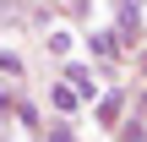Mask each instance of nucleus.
<instances>
[{"label":"nucleus","mask_w":147,"mask_h":142,"mask_svg":"<svg viewBox=\"0 0 147 142\" xmlns=\"http://www.w3.org/2000/svg\"><path fill=\"white\" fill-rule=\"evenodd\" d=\"M11 109H16V93H11V88H5V82H0V120H5V115H11Z\"/></svg>","instance_id":"8"},{"label":"nucleus","mask_w":147,"mask_h":142,"mask_svg":"<svg viewBox=\"0 0 147 142\" xmlns=\"http://www.w3.org/2000/svg\"><path fill=\"white\" fill-rule=\"evenodd\" d=\"M0 71H5V77H22V60H16L11 49H0Z\"/></svg>","instance_id":"7"},{"label":"nucleus","mask_w":147,"mask_h":142,"mask_svg":"<svg viewBox=\"0 0 147 142\" xmlns=\"http://www.w3.org/2000/svg\"><path fill=\"white\" fill-rule=\"evenodd\" d=\"M65 88H71L82 104H93V99H98V82H93V71H87V66H65Z\"/></svg>","instance_id":"1"},{"label":"nucleus","mask_w":147,"mask_h":142,"mask_svg":"<svg viewBox=\"0 0 147 142\" xmlns=\"http://www.w3.org/2000/svg\"><path fill=\"white\" fill-rule=\"evenodd\" d=\"M49 142H71V126H65V120H55V126H49Z\"/></svg>","instance_id":"9"},{"label":"nucleus","mask_w":147,"mask_h":142,"mask_svg":"<svg viewBox=\"0 0 147 142\" xmlns=\"http://www.w3.org/2000/svg\"><path fill=\"white\" fill-rule=\"evenodd\" d=\"M125 142H147V137H142V126H136V120L125 126Z\"/></svg>","instance_id":"10"},{"label":"nucleus","mask_w":147,"mask_h":142,"mask_svg":"<svg viewBox=\"0 0 147 142\" xmlns=\"http://www.w3.org/2000/svg\"><path fill=\"white\" fill-rule=\"evenodd\" d=\"M115 5H120V11H142V0H115Z\"/></svg>","instance_id":"11"},{"label":"nucleus","mask_w":147,"mask_h":142,"mask_svg":"<svg viewBox=\"0 0 147 142\" xmlns=\"http://www.w3.org/2000/svg\"><path fill=\"white\" fill-rule=\"evenodd\" d=\"M120 109H125V93H104V99H98V120H104V126H115Z\"/></svg>","instance_id":"3"},{"label":"nucleus","mask_w":147,"mask_h":142,"mask_svg":"<svg viewBox=\"0 0 147 142\" xmlns=\"http://www.w3.org/2000/svg\"><path fill=\"white\" fill-rule=\"evenodd\" d=\"M11 115H16V120H22V126H27V131H38V109H33V104H16V109H11Z\"/></svg>","instance_id":"6"},{"label":"nucleus","mask_w":147,"mask_h":142,"mask_svg":"<svg viewBox=\"0 0 147 142\" xmlns=\"http://www.w3.org/2000/svg\"><path fill=\"white\" fill-rule=\"evenodd\" d=\"M49 99H55V109H60V115H71V109L82 104V99H76V93H71L65 82H60V88H49Z\"/></svg>","instance_id":"5"},{"label":"nucleus","mask_w":147,"mask_h":142,"mask_svg":"<svg viewBox=\"0 0 147 142\" xmlns=\"http://www.w3.org/2000/svg\"><path fill=\"white\" fill-rule=\"evenodd\" d=\"M142 71H147V60H142Z\"/></svg>","instance_id":"12"},{"label":"nucleus","mask_w":147,"mask_h":142,"mask_svg":"<svg viewBox=\"0 0 147 142\" xmlns=\"http://www.w3.org/2000/svg\"><path fill=\"white\" fill-rule=\"evenodd\" d=\"M49 49H55V55H71V49H76L71 27H49Z\"/></svg>","instance_id":"4"},{"label":"nucleus","mask_w":147,"mask_h":142,"mask_svg":"<svg viewBox=\"0 0 147 142\" xmlns=\"http://www.w3.org/2000/svg\"><path fill=\"white\" fill-rule=\"evenodd\" d=\"M87 44H93L98 60H115V55H120V38H115V33H87Z\"/></svg>","instance_id":"2"}]
</instances>
